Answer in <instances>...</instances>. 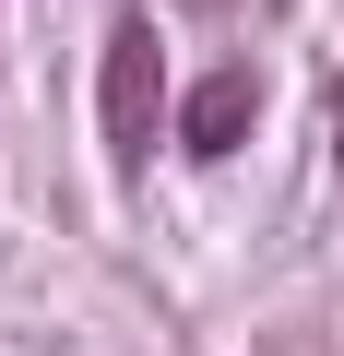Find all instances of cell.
Wrapping results in <instances>:
<instances>
[{
	"label": "cell",
	"instance_id": "6da1fadb",
	"mask_svg": "<svg viewBox=\"0 0 344 356\" xmlns=\"http://www.w3.org/2000/svg\"><path fill=\"white\" fill-rule=\"evenodd\" d=\"M95 119H107V166H119V178H142V166H154V143H166V48H154V24H142V13H119V24H107Z\"/></svg>",
	"mask_w": 344,
	"mask_h": 356
},
{
	"label": "cell",
	"instance_id": "7a4b0ae2",
	"mask_svg": "<svg viewBox=\"0 0 344 356\" xmlns=\"http://www.w3.org/2000/svg\"><path fill=\"white\" fill-rule=\"evenodd\" d=\"M249 119H261V72H202V83L179 95V143H190V154H238Z\"/></svg>",
	"mask_w": 344,
	"mask_h": 356
},
{
	"label": "cell",
	"instance_id": "3957f363",
	"mask_svg": "<svg viewBox=\"0 0 344 356\" xmlns=\"http://www.w3.org/2000/svg\"><path fill=\"white\" fill-rule=\"evenodd\" d=\"M179 13H226V0H179Z\"/></svg>",
	"mask_w": 344,
	"mask_h": 356
}]
</instances>
